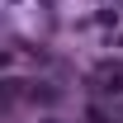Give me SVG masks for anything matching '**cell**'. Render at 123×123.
Masks as SVG:
<instances>
[{
  "label": "cell",
  "mask_w": 123,
  "mask_h": 123,
  "mask_svg": "<svg viewBox=\"0 0 123 123\" xmlns=\"http://www.w3.org/2000/svg\"><path fill=\"white\" fill-rule=\"evenodd\" d=\"M95 80H99V90H104V95H123V62H104Z\"/></svg>",
  "instance_id": "obj_1"
},
{
  "label": "cell",
  "mask_w": 123,
  "mask_h": 123,
  "mask_svg": "<svg viewBox=\"0 0 123 123\" xmlns=\"http://www.w3.org/2000/svg\"><path fill=\"white\" fill-rule=\"evenodd\" d=\"M33 99H38V104H57V99H62V90H57V85H47V80H33Z\"/></svg>",
  "instance_id": "obj_2"
}]
</instances>
